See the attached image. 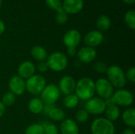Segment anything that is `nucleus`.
Instances as JSON below:
<instances>
[{
  "instance_id": "1",
  "label": "nucleus",
  "mask_w": 135,
  "mask_h": 134,
  "mask_svg": "<svg viewBox=\"0 0 135 134\" xmlns=\"http://www.w3.org/2000/svg\"><path fill=\"white\" fill-rule=\"evenodd\" d=\"M74 92L79 100L87 101L93 97L96 92L95 82L89 77L81 78L78 82H76Z\"/></svg>"
},
{
  "instance_id": "2",
  "label": "nucleus",
  "mask_w": 135,
  "mask_h": 134,
  "mask_svg": "<svg viewBox=\"0 0 135 134\" xmlns=\"http://www.w3.org/2000/svg\"><path fill=\"white\" fill-rule=\"evenodd\" d=\"M68 58L62 52H54L47 58V65L48 69L54 72L63 71L68 66Z\"/></svg>"
},
{
  "instance_id": "3",
  "label": "nucleus",
  "mask_w": 135,
  "mask_h": 134,
  "mask_svg": "<svg viewBox=\"0 0 135 134\" xmlns=\"http://www.w3.org/2000/svg\"><path fill=\"white\" fill-rule=\"evenodd\" d=\"M108 81L112 84V85L117 88H122L125 86L127 79L125 73L121 67L118 66H111L108 67L106 71Z\"/></svg>"
},
{
  "instance_id": "4",
  "label": "nucleus",
  "mask_w": 135,
  "mask_h": 134,
  "mask_svg": "<svg viewBox=\"0 0 135 134\" xmlns=\"http://www.w3.org/2000/svg\"><path fill=\"white\" fill-rule=\"evenodd\" d=\"M93 134H115V126L106 118H97L91 125Z\"/></svg>"
},
{
  "instance_id": "5",
  "label": "nucleus",
  "mask_w": 135,
  "mask_h": 134,
  "mask_svg": "<svg viewBox=\"0 0 135 134\" xmlns=\"http://www.w3.org/2000/svg\"><path fill=\"white\" fill-rule=\"evenodd\" d=\"M46 86L45 78L39 74H34L25 81L26 90L32 95H39Z\"/></svg>"
},
{
  "instance_id": "6",
  "label": "nucleus",
  "mask_w": 135,
  "mask_h": 134,
  "mask_svg": "<svg viewBox=\"0 0 135 134\" xmlns=\"http://www.w3.org/2000/svg\"><path fill=\"white\" fill-rule=\"evenodd\" d=\"M59 89L55 85L53 84L46 85L40 93V100L43 103L46 105H53L59 99Z\"/></svg>"
},
{
  "instance_id": "7",
  "label": "nucleus",
  "mask_w": 135,
  "mask_h": 134,
  "mask_svg": "<svg viewBox=\"0 0 135 134\" xmlns=\"http://www.w3.org/2000/svg\"><path fill=\"white\" fill-rule=\"evenodd\" d=\"M95 91L100 98L106 100L110 99L114 93V87L105 78H100L95 82Z\"/></svg>"
},
{
  "instance_id": "8",
  "label": "nucleus",
  "mask_w": 135,
  "mask_h": 134,
  "mask_svg": "<svg viewBox=\"0 0 135 134\" xmlns=\"http://www.w3.org/2000/svg\"><path fill=\"white\" fill-rule=\"evenodd\" d=\"M106 107L107 105L104 100L100 97H92L85 103V108L89 114L98 115L105 111Z\"/></svg>"
},
{
  "instance_id": "9",
  "label": "nucleus",
  "mask_w": 135,
  "mask_h": 134,
  "mask_svg": "<svg viewBox=\"0 0 135 134\" xmlns=\"http://www.w3.org/2000/svg\"><path fill=\"white\" fill-rule=\"evenodd\" d=\"M112 100L115 105L129 107L134 102V96L128 90L119 89L116 92H114L112 96Z\"/></svg>"
},
{
  "instance_id": "10",
  "label": "nucleus",
  "mask_w": 135,
  "mask_h": 134,
  "mask_svg": "<svg viewBox=\"0 0 135 134\" xmlns=\"http://www.w3.org/2000/svg\"><path fill=\"white\" fill-rule=\"evenodd\" d=\"M81 39V33L77 29H70L67 31L62 38V41L64 45L68 47H77V46L80 43Z\"/></svg>"
},
{
  "instance_id": "11",
  "label": "nucleus",
  "mask_w": 135,
  "mask_h": 134,
  "mask_svg": "<svg viewBox=\"0 0 135 134\" xmlns=\"http://www.w3.org/2000/svg\"><path fill=\"white\" fill-rule=\"evenodd\" d=\"M75 86H76V81L72 77L64 76L60 79L58 88L60 92H62L65 96H67L74 93L75 90Z\"/></svg>"
},
{
  "instance_id": "12",
  "label": "nucleus",
  "mask_w": 135,
  "mask_h": 134,
  "mask_svg": "<svg viewBox=\"0 0 135 134\" xmlns=\"http://www.w3.org/2000/svg\"><path fill=\"white\" fill-rule=\"evenodd\" d=\"M8 86L10 89V92H13L15 96H21L24 94L26 90L25 81L19 76L12 77L9 81Z\"/></svg>"
},
{
  "instance_id": "13",
  "label": "nucleus",
  "mask_w": 135,
  "mask_h": 134,
  "mask_svg": "<svg viewBox=\"0 0 135 134\" xmlns=\"http://www.w3.org/2000/svg\"><path fill=\"white\" fill-rule=\"evenodd\" d=\"M62 7L67 14H76L79 13L84 7L83 0H63Z\"/></svg>"
},
{
  "instance_id": "14",
  "label": "nucleus",
  "mask_w": 135,
  "mask_h": 134,
  "mask_svg": "<svg viewBox=\"0 0 135 134\" xmlns=\"http://www.w3.org/2000/svg\"><path fill=\"white\" fill-rule=\"evenodd\" d=\"M84 41L86 46L94 48L102 43L104 41V35L98 30H92L85 36Z\"/></svg>"
},
{
  "instance_id": "15",
  "label": "nucleus",
  "mask_w": 135,
  "mask_h": 134,
  "mask_svg": "<svg viewBox=\"0 0 135 134\" xmlns=\"http://www.w3.org/2000/svg\"><path fill=\"white\" fill-rule=\"evenodd\" d=\"M78 58L83 63H89L93 62L97 57V51L93 47L88 46L81 47L77 52Z\"/></svg>"
},
{
  "instance_id": "16",
  "label": "nucleus",
  "mask_w": 135,
  "mask_h": 134,
  "mask_svg": "<svg viewBox=\"0 0 135 134\" xmlns=\"http://www.w3.org/2000/svg\"><path fill=\"white\" fill-rule=\"evenodd\" d=\"M105 103L107 105L104 111L106 115V118L113 122L114 121H116L119 118L120 110L117 105L114 104L113 101L112 100V97L108 100H106Z\"/></svg>"
},
{
  "instance_id": "17",
  "label": "nucleus",
  "mask_w": 135,
  "mask_h": 134,
  "mask_svg": "<svg viewBox=\"0 0 135 134\" xmlns=\"http://www.w3.org/2000/svg\"><path fill=\"white\" fill-rule=\"evenodd\" d=\"M36 67L30 61H25L21 63L17 69L18 76L22 79H28L35 74Z\"/></svg>"
},
{
  "instance_id": "18",
  "label": "nucleus",
  "mask_w": 135,
  "mask_h": 134,
  "mask_svg": "<svg viewBox=\"0 0 135 134\" xmlns=\"http://www.w3.org/2000/svg\"><path fill=\"white\" fill-rule=\"evenodd\" d=\"M60 131L62 134H79V129L76 122L70 118L64 119L62 122Z\"/></svg>"
},
{
  "instance_id": "19",
  "label": "nucleus",
  "mask_w": 135,
  "mask_h": 134,
  "mask_svg": "<svg viewBox=\"0 0 135 134\" xmlns=\"http://www.w3.org/2000/svg\"><path fill=\"white\" fill-rule=\"evenodd\" d=\"M112 24L111 19L108 16L105 14H101L100 15L97 21H96V26L100 32H106L108 31Z\"/></svg>"
},
{
  "instance_id": "20",
  "label": "nucleus",
  "mask_w": 135,
  "mask_h": 134,
  "mask_svg": "<svg viewBox=\"0 0 135 134\" xmlns=\"http://www.w3.org/2000/svg\"><path fill=\"white\" fill-rule=\"evenodd\" d=\"M31 54L34 59L39 62H44L47 58V53L44 47L40 45L34 46L31 50Z\"/></svg>"
},
{
  "instance_id": "21",
  "label": "nucleus",
  "mask_w": 135,
  "mask_h": 134,
  "mask_svg": "<svg viewBox=\"0 0 135 134\" xmlns=\"http://www.w3.org/2000/svg\"><path fill=\"white\" fill-rule=\"evenodd\" d=\"M28 110L32 114L37 115V114H40V112L43 111L44 105V103H43V102L41 101L40 99H39V98H32L28 102Z\"/></svg>"
},
{
  "instance_id": "22",
  "label": "nucleus",
  "mask_w": 135,
  "mask_h": 134,
  "mask_svg": "<svg viewBox=\"0 0 135 134\" xmlns=\"http://www.w3.org/2000/svg\"><path fill=\"white\" fill-rule=\"evenodd\" d=\"M123 120L124 123L131 128L135 126V110L134 108L127 109L123 114Z\"/></svg>"
},
{
  "instance_id": "23",
  "label": "nucleus",
  "mask_w": 135,
  "mask_h": 134,
  "mask_svg": "<svg viewBox=\"0 0 135 134\" xmlns=\"http://www.w3.org/2000/svg\"><path fill=\"white\" fill-rule=\"evenodd\" d=\"M47 115L50 117L51 119L56 121V122L63 121L66 117L65 112L62 109H59L57 107H51L47 112Z\"/></svg>"
},
{
  "instance_id": "24",
  "label": "nucleus",
  "mask_w": 135,
  "mask_h": 134,
  "mask_svg": "<svg viewBox=\"0 0 135 134\" xmlns=\"http://www.w3.org/2000/svg\"><path fill=\"white\" fill-rule=\"evenodd\" d=\"M78 102H79V99L78 98V96L75 94L72 93L65 96L63 100V105L67 109H73L78 106Z\"/></svg>"
},
{
  "instance_id": "25",
  "label": "nucleus",
  "mask_w": 135,
  "mask_h": 134,
  "mask_svg": "<svg viewBox=\"0 0 135 134\" xmlns=\"http://www.w3.org/2000/svg\"><path fill=\"white\" fill-rule=\"evenodd\" d=\"M124 21L127 26L134 30L135 28V12L134 10H128L124 15Z\"/></svg>"
},
{
  "instance_id": "26",
  "label": "nucleus",
  "mask_w": 135,
  "mask_h": 134,
  "mask_svg": "<svg viewBox=\"0 0 135 134\" xmlns=\"http://www.w3.org/2000/svg\"><path fill=\"white\" fill-rule=\"evenodd\" d=\"M44 126L40 124H32L28 126L25 131V134H44Z\"/></svg>"
},
{
  "instance_id": "27",
  "label": "nucleus",
  "mask_w": 135,
  "mask_h": 134,
  "mask_svg": "<svg viewBox=\"0 0 135 134\" xmlns=\"http://www.w3.org/2000/svg\"><path fill=\"white\" fill-rule=\"evenodd\" d=\"M16 101V96L11 92H8L4 94V96L2 98V103L4 104V106H11L13 105Z\"/></svg>"
},
{
  "instance_id": "28",
  "label": "nucleus",
  "mask_w": 135,
  "mask_h": 134,
  "mask_svg": "<svg viewBox=\"0 0 135 134\" xmlns=\"http://www.w3.org/2000/svg\"><path fill=\"white\" fill-rule=\"evenodd\" d=\"M89 118V114L87 112V111L85 109H81V110L78 111V112L76 113V115H75L76 121L80 123L87 122Z\"/></svg>"
},
{
  "instance_id": "29",
  "label": "nucleus",
  "mask_w": 135,
  "mask_h": 134,
  "mask_svg": "<svg viewBox=\"0 0 135 134\" xmlns=\"http://www.w3.org/2000/svg\"><path fill=\"white\" fill-rule=\"evenodd\" d=\"M45 2L50 9L55 10L56 12L62 10L61 0H45Z\"/></svg>"
},
{
  "instance_id": "30",
  "label": "nucleus",
  "mask_w": 135,
  "mask_h": 134,
  "mask_svg": "<svg viewBox=\"0 0 135 134\" xmlns=\"http://www.w3.org/2000/svg\"><path fill=\"white\" fill-rule=\"evenodd\" d=\"M68 21V14L64 12V10H60L56 12L55 15V21L59 24H64Z\"/></svg>"
},
{
  "instance_id": "31",
  "label": "nucleus",
  "mask_w": 135,
  "mask_h": 134,
  "mask_svg": "<svg viewBox=\"0 0 135 134\" xmlns=\"http://www.w3.org/2000/svg\"><path fill=\"white\" fill-rule=\"evenodd\" d=\"M44 129V134H59V129L58 127L54 124H48Z\"/></svg>"
},
{
  "instance_id": "32",
  "label": "nucleus",
  "mask_w": 135,
  "mask_h": 134,
  "mask_svg": "<svg viewBox=\"0 0 135 134\" xmlns=\"http://www.w3.org/2000/svg\"><path fill=\"white\" fill-rule=\"evenodd\" d=\"M126 79L129 80L131 82L134 83L135 82V68L134 67H131L127 70L126 74Z\"/></svg>"
},
{
  "instance_id": "33",
  "label": "nucleus",
  "mask_w": 135,
  "mask_h": 134,
  "mask_svg": "<svg viewBox=\"0 0 135 134\" xmlns=\"http://www.w3.org/2000/svg\"><path fill=\"white\" fill-rule=\"evenodd\" d=\"M94 70L98 73H105L108 70V66L104 62H97L94 65Z\"/></svg>"
},
{
  "instance_id": "34",
  "label": "nucleus",
  "mask_w": 135,
  "mask_h": 134,
  "mask_svg": "<svg viewBox=\"0 0 135 134\" xmlns=\"http://www.w3.org/2000/svg\"><path fill=\"white\" fill-rule=\"evenodd\" d=\"M37 70L40 72H46L48 70V66L47 65V62H40V63L37 65Z\"/></svg>"
},
{
  "instance_id": "35",
  "label": "nucleus",
  "mask_w": 135,
  "mask_h": 134,
  "mask_svg": "<svg viewBox=\"0 0 135 134\" xmlns=\"http://www.w3.org/2000/svg\"><path fill=\"white\" fill-rule=\"evenodd\" d=\"M77 50H76V47H68L67 48V54L71 56V57H74L77 54Z\"/></svg>"
},
{
  "instance_id": "36",
  "label": "nucleus",
  "mask_w": 135,
  "mask_h": 134,
  "mask_svg": "<svg viewBox=\"0 0 135 134\" xmlns=\"http://www.w3.org/2000/svg\"><path fill=\"white\" fill-rule=\"evenodd\" d=\"M6 111V107L4 106V104L0 101V118L4 115Z\"/></svg>"
},
{
  "instance_id": "37",
  "label": "nucleus",
  "mask_w": 135,
  "mask_h": 134,
  "mask_svg": "<svg viewBox=\"0 0 135 134\" xmlns=\"http://www.w3.org/2000/svg\"><path fill=\"white\" fill-rule=\"evenodd\" d=\"M5 30H6V25L4 22L2 20H0V35H2L5 32Z\"/></svg>"
},
{
  "instance_id": "38",
  "label": "nucleus",
  "mask_w": 135,
  "mask_h": 134,
  "mask_svg": "<svg viewBox=\"0 0 135 134\" xmlns=\"http://www.w3.org/2000/svg\"><path fill=\"white\" fill-rule=\"evenodd\" d=\"M123 134H135V132L133 129L128 128V129H126V130L123 131Z\"/></svg>"
},
{
  "instance_id": "39",
  "label": "nucleus",
  "mask_w": 135,
  "mask_h": 134,
  "mask_svg": "<svg viewBox=\"0 0 135 134\" xmlns=\"http://www.w3.org/2000/svg\"><path fill=\"white\" fill-rule=\"evenodd\" d=\"M126 4H128V5H133L135 2V0H123Z\"/></svg>"
},
{
  "instance_id": "40",
  "label": "nucleus",
  "mask_w": 135,
  "mask_h": 134,
  "mask_svg": "<svg viewBox=\"0 0 135 134\" xmlns=\"http://www.w3.org/2000/svg\"><path fill=\"white\" fill-rule=\"evenodd\" d=\"M2 0H0V7H1V6H2Z\"/></svg>"
}]
</instances>
